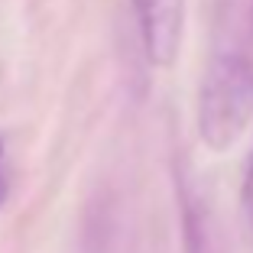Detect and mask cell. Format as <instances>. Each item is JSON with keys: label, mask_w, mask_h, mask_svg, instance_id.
I'll list each match as a JSON object with an SVG mask.
<instances>
[{"label": "cell", "mask_w": 253, "mask_h": 253, "mask_svg": "<svg viewBox=\"0 0 253 253\" xmlns=\"http://www.w3.org/2000/svg\"><path fill=\"white\" fill-rule=\"evenodd\" d=\"M253 120V62L224 52L208 65L198 91V136L211 153H227Z\"/></svg>", "instance_id": "1"}, {"label": "cell", "mask_w": 253, "mask_h": 253, "mask_svg": "<svg viewBox=\"0 0 253 253\" xmlns=\"http://www.w3.org/2000/svg\"><path fill=\"white\" fill-rule=\"evenodd\" d=\"M133 16L146 59L156 68H172L185 33V0H133Z\"/></svg>", "instance_id": "2"}, {"label": "cell", "mask_w": 253, "mask_h": 253, "mask_svg": "<svg viewBox=\"0 0 253 253\" xmlns=\"http://www.w3.org/2000/svg\"><path fill=\"white\" fill-rule=\"evenodd\" d=\"M179 208H182V244L185 253H224V237L208 198L179 175Z\"/></svg>", "instance_id": "3"}, {"label": "cell", "mask_w": 253, "mask_h": 253, "mask_svg": "<svg viewBox=\"0 0 253 253\" xmlns=\"http://www.w3.org/2000/svg\"><path fill=\"white\" fill-rule=\"evenodd\" d=\"M244 208L253 224V156H250V166H247V175H244Z\"/></svg>", "instance_id": "4"}, {"label": "cell", "mask_w": 253, "mask_h": 253, "mask_svg": "<svg viewBox=\"0 0 253 253\" xmlns=\"http://www.w3.org/2000/svg\"><path fill=\"white\" fill-rule=\"evenodd\" d=\"M0 153H3V146H0ZM0 195H3V188H0Z\"/></svg>", "instance_id": "5"}]
</instances>
